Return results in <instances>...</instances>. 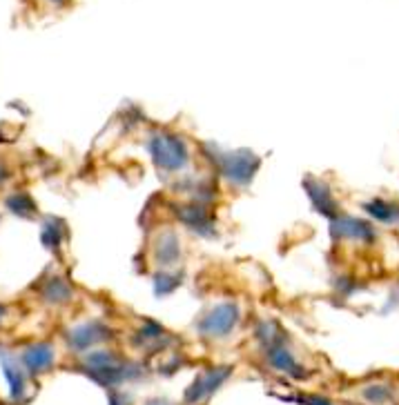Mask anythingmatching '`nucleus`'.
<instances>
[{
  "label": "nucleus",
  "instance_id": "f257e3e1",
  "mask_svg": "<svg viewBox=\"0 0 399 405\" xmlns=\"http://www.w3.org/2000/svg\"><path fill=\"white\" fill-rule=\"evenodd\" d=\"M148 152L156 168L163 172H183L192 160L190 145L183 136L172 134V132H156L148 140Z\"/></svg>",
  "mask_w": 399,
  "mask_h": 405
},
{
  "label": "nucleus",
  "instance_id": "f03ea898",
  "mask_svg": "<svg viewBox=\"0 0 399 405\" xmlns=\"http://www.w3.org/2000/svg\"><path fill=\"white\" fill-rule=\"evenodd\" d=\"M239 317H241V312H239L237 303L223 301L206 312L201 321L196 323V329L208 339H223L239 325Z\"/></svg>",
  "mask_w": 399,
  "mask_h": 405
},
{
  "label": "nucleus",
  "instance_id": "7ed1b4c3",
  "mask_svg": "<svg viewBox=\"0 0 399 405\" xmlns=\"http://www.w3.org/2000/svg\"><path fill=\"white\" fill-rule=\"evenodd\" d=\"M257 156L252 152H230V154H223L221 160L216 163V168H219L221 176L230 183V185L234 188H246L248 183L252 180V176H255L257 172Z\"/></svg>",
  "mask_w": 399,
  "mask_h": 405
},
{
  "label": "nucleus",
  "instance_id": "20e7f679",
  "mask_svg": "<svg viewBox=\"0 0 399 405\" xmlns=\"http://www.w3.org/2000/svg\"><path fill=\"white\" fill-rule=\"evenodd\" d=\"M18 359H21L23 367L29 374H43L54 367L56 352H54L51 343H31L29 347L23 349V354Z\"/></svg>",
  "mask_w": 399,
  "mask_h": 405
},
{
  "label": "nucleus",
  "instance_id": "39448f33",
  "mask_svg": "<svg viewBox=\"0 0 399 405\" xmlns=\"http://www.w3.org/2000/svg\"><path fill=\"white\" fill-rule=\"evenodd\" d=\"M181 223H186L188 227H192L198 234H210L214 223H212V214L208 210L206 200H188L178 212Z\"/></svg>",
  "mask_w": 399,
  "mask_h": 405
},
{
  "label": "nucleus",
  "instance_id": "423d86ee",
  "mask_svg": "<svg viewBox=\"0 0 399 405\" xmlns=\"http://www.w3.org/2000/svg\"><path fill=\"white\" fill-rule=\"evenodd\" d=\"M226 376H228V367H212V370H208L206 374L198 376L196 383L188 390V401L196 403V401L210 396L226 381Z\"/></svg>",
  "mask_w": 399,
  "mask_h": 405
},
{
  "label": "nucleus",
  "instance_id": "0eeeda50",
  "mask_svg": "<svg viewBox=\"0 0 399 405\" xmlns=\"http://www.w3.org/2000/svg\"><path fill=\"white\" fill-rule=\"evenodd\" d=\"M107 337H110V332H107V327L103 323H85V325H76L74 329H71V347L76 349H87L92 347L101 341H105Z\"/></svg>",
  "mask_w": 399,
  "mask_h": 405
},
{
  "label": "nucleus",
  "instance_id": "6e6552de",
  "mask_svg": "<svg viewBox=\"0 0 399 405\" xmlns=\"http://www.w3.org/2000/svg\"><path fill=\"white\" fill-rule=\"evenodd\" d=\"M154 259L158 265L163 267H170L178 261V254H181V245H178V238L172 232H163V236L156 241V250H154Z\"/></svg>",
  "mask_w": 399,
  "mask_h": 405
},
{
  "label": "nucleus",
  "instance_id": "1a4fd4ad",
  "mask_svg": "<svg viewBox=\"0 0 399 405\" xmlns=\"http://www.w3.org/2000/svg\"><path fill=\"white\" fill-rule=\"evenodd\" d=\"M3 367L7 372V379H9V385H11V394L14 396H21L23 390H25V367L21 363V359H16L11 354H5L3 357Z\"/></svg>",
  "mask_w": 399,
  "mask_h": 405
},
{
  "label": "nucleus",
  "instance_id": "9d476101",
  "mask_svg": "<svg viewBox=\"0 0 399 405\" xmlns=\"http://www.w3.org/2000/svg\"><path fill=\"white\" fill-rule=\"evenodd\" d=\"M43 299L54 303V305H63L67 301H71V297H74V292H71V287L63 281V279H51L49 283L43 285Z\"/></svg>",
  "mask_w": 399,
  "mask_h": 405
},
{
  "label": "nucleus",
  "instance_id": "9b49d317",
  "mask_svg": "<svg viewBox=\"0 0 399 405\" xmlns=\"http://www.w3.org/2000/svg\"><path fill=\"white\" fill-rule=\"evenodd\" d=\"M148 405H170V403H166V401H161V399H156V401H150Z\"/></svg>",
  "mask_w": 399,
  "mask_h": 405
},
{
  "label": "nucleus",
  "instance_id": "f8f14e48",
  "mask_svg": "<svg viewBox=\"0 0 399 405\" xmlns=\"http://www.w3.org/2000/svg\"><path fill=\"white\" fill-rule=\"evenodd\" d=\"M54 3H61V0H54Z\"/></svg>",
  "mask_w": 399,
  "mask_h": 405
}]
</instances>
